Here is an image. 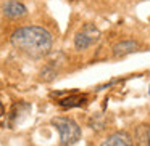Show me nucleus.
<instances>
[{
	"label": "nucleus",
	"instance_id": "f257e3e1",
	"mask_svg": "<svg viewBox=\"0 0 150 146\" xmlns=\"http://www.w3.org/2000/svg\"><path fill=\"white\" fill-rule=\"evenodd\" d=\"M11 43L31 58H42L50 53L53 39L52 34L40 26H24L11 34Z\"/></svg>",
	"mask_w": 150,
	"mask_h": 146
},
{
	"label": "nucleus",
	"instance_id": "f03ea898",
	"mask_svg": "<svg viewBox=\"0 0 150 146\" xmlns=\"http://www.w3.org/2000/svg\"><path fill=\"white\" fill-rule=\"evenodd\" d=\"M52 125L57 129L60 135V143L63 146L76 145L81 138V129L79 125L69 117H53Z\"/></svg>",
	"mask_w": 150,
	"mask_h": 146
},
{
	"label": "nucleus",
	"instance_id": "7ed1b4c3",
	"mask_svg": "<svg viewBox=\"0 0 150 146\" xmlns=\"http://www.w3.org/2000/svg\"><path fill=\"white\" fill-rule=\"evenodd\" d=\"M98 39H100V31L94 24H86L74 36V47L78 50H86L94 43H97Z\"/></svg>",
	"mask_w": 150,
	"mask_h": 146
},
{
	"label": "nucleus",
	"instance_id": "20e7f679",
	"mask_svg": "<svg viewBox=\"0 0 150 146\" xmlns=\"http://www.w3.org/2000/svg\"><path fill=\"white\" fill-rule=\"evenodd\" d=\"M2 13L7 18H10V20H20V18L26 16L28 10L21 2H18V0H7V2H4V5H2Z\"/></svg>",
	"mask_w": 150,
	"mask_h": 146
},
{
	"label": "nucleus",
	"instance_id": "39448f33",
	"mask_svg": "<svg viewBox=\"0 0 150 146\" xmlns=\"http://www.w3.org/2000/svg\"><path fill=\"white\" fill-rule=\"evenodd\" d=\"M137 50H139V43L136 40H123L113 47V56L115 58H123V56H127Z\"/></svg>",
	"mask_w": 150,
	"mask_h": 146
},
{
	"label": "nucleus",
	"instance_id": "423d86ee",
	"mask_svg": "<svg viewBox=\"0 0 150 146\" xmlns=\"http://www.w3.org/2000/svg\"><path fill=\"white\" fill-rule=\"evenodd\" d=\"M100 146H132V140L126 132H116L105 138Z\"/></svg>",
	"mask_w": 150,
	"mask_h": 146
},
{
	"label": "nucleus",
	"instance_id": "0eeeda50",
	"mask_svg": "<svg viewBox=\"0 0 150 146\" xmlns=\"http://www.w3.org/2000/svg\"><path fill=\"white\" fill-rule=\"evenodd\" d=\"M136 141L139 146H150V124H142L137 127Z\"/></svg>",
	"mask_w": 150,
	"mask_h": 146
},
{
	"label": "nucleus",
	"instance_id": "6e6552de",
	"mask_svg": "<svg viewBox=\"0 0 150 146\" xmlns=\"http://www.w3.org/2000/svg\"><path fill=\"white\" fill-rule=\"evenodd\" d=\"M84 101H86V96H82V95H74V96H69V98L62 100L60 104L65 106V108H71V106H81Z\"/></svg>",
	"mask_w": 150,
	"mask_h": 146
},
{
	"label": "nucleus",
	"instance_id": "1a4fd4ad",
	"mask_svg": "<svg viewBox=\"0 0 150 146\" xmlns=\"http://www.w3.org/2000/svg\"><path fill=\"white\" fill-rule=\"evenodd\" d=\"M91 127L94 130H102L105 127V119H103V116L102 114H95L94 117H92V120H91Z\"/></svg>",
	"mask_w": 150,
	"mask_h": 146
},
{
	"label": "nucleus",
	"instance_id": "9d476101",
	"mask_svg": "<svg viewBox=\"0 0 150 146\" xmlns=\"http://www.w3.org/2000/svg\"><path fill=\"white\" fill-rule=\"evenodd\" d=\"M40 75H42L44 80H53L57 75V69H53L52 66H45L42 69V72H40Z\"/></svg>",
	"mask_w": 150,
	"mask_h": 146
},
{
	"label": "nucleus",
	"instance_id": "9b49d317",
	"mask_svg": "<svg viewBox=\"0 0 150 146\" xmlns=\"http://www.w3.org/2000/svg\"><path fill=\"white\" fill-rule=\"evenodd\" d=\"M149 92H150V90H149Z\"/></svg>",
	"mask_w": 150,
	"mask_h": 146
}]
</instances>
